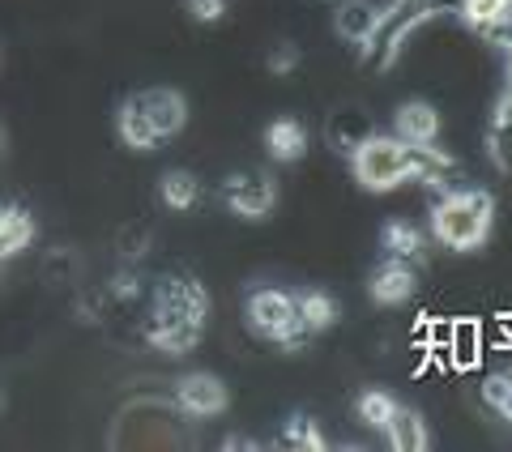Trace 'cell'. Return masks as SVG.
Listing matches in <instances>:
<instances>
[{"instance_id": "1", "label": "cell", "mask_w": 512, "mask_h": 452, "mask_svg": "<svg viewBox=\"0 0 512 452\" xmlns=\"http://www.w3.org/2000/svg\"><path fill=\"white\" fill-rule=\"evenodd\" d=\"M205 316H210V295L192 278H167L154 295V312L146 325V342L163 354H188L201 342Z\"/></svg>"}, {"instance_id": "2", "label": "cell", "mask_w": 512, "mask_h": 452, "mask_svg": "<svg viewBox=\"0 0 512 452\" xmlns=\"http://www.w3.org/2000/svg\"><path fill=\"white\" fill-rule=\"evenodd\" d=\"M184 124H188L184 94L171 86H154V90H137L133 99L120 103L116 133L128 150H154V145L171 141Z\"/></svg>"}, {"instance_id": "3", "label": "cell", "mask_w": 512, "mask_h": 452, "mask_svg": "<svg viewBox=\"0 0 512 452\" xmlns=\"http://www.w3.org/2000/svg\"><path fill=\"white\" fill-rule=\"evenodd\" d=\"M495 222V201L483 188H444L431 209V235L448 252H474L487 244Z\"/></svg>"}, {"instance_id": "4", "label": "cell", "mask_w": 512, "mask_h": 452, "mask_svg": "<svg viewBox=\"0 0 512 452\" xmlns=\"http://www.w3.org/2000/svg\"><path fill=\"white\" fill-rule=\"evenodd\" d=\"M453 0H389V9H380V26H376V39H372V52H376V69H389L402 52V43L419 30L427 18L444 13Z\"/></svg>"}, {"instance_id": "5", "label": "cell", "mask_w": 512, "mask_h": 452, "mask_svg": "<svg viewBox=\"0 0 512 452\" xmlns=\"http://www.w3.org/2000/svg\"><path fill=\"white\" fill-rule=\"evenodd\" d=\"M248 325L278 346H299L308 337V325L299 316V299L282 295V290H256L248 299Z\"/></svg>"}, {"instance_id": "6", "label": "cell", "mask_w": 512, "mask_h": 452, "mask_svg": "<svg viewBox=\"0 0 512 452\" xmlns=\"http://www.w3.org/2000/svg\"><path fill=\"white\" fill-rule=\"evenodd\" d=\"M227 205L244 222H261L278 209V180L269 171H239L227 180Z\"/></svg>"}, {"instance_id": "7", "label": "cell", "mask_w": 512, "mask_h": 452, "mask_svg": "<svg viewBox=\"0 0 512 452\" xmlns=\"http://www.w3.org/2000/svg\"><path fill=\"white\" fill-rule=\"evenodd\" d=\"M175 406L192 418H214L231 406V393L218 376H210V371H188V376L175 384Z\"/></svg>"}, {"instance_id": "8", "label": "cell", "mask_w": 512, "mask_h": 452, "mask_svg": "<svg viewBox=\"0 0 512 452\" xmlns=\"http://www.w3.org/2000/svg\"><path fill=\"white\" fill-rule=\"evenodd\" d=\"M414 290H419V278H414V265L410 261H384L372 282H367V295H372V303H380V308H397V303H406Z\"/></svg>"}, {"instance_id": "9", "label": "cell", "mask_w": 512, "mask_h": 452, "mask_svg": "<svg viewBox=\"0 0 512 452\" xmlns=\"http://www.w3.org/2000/svg\"><path fill=\"white\" fill-rule=\"evenodd\" d=\"M393 137H402L406 145H436V137H440L436 107L423 103V99L402 103L397 107V116H393Z\"/></svg>"}, {"instance_id": "10", "label": "cell", "mask_w": 512, "mask_h": 452, "mask_svg": "<svg viewBox=\"0 0 512 452\" xmlns=\"http://www.w3.org/2000/svg\"><path fill=\"white\" fill-rule=\"evenodd\" d=\"M376 26H380V9L372 5V0H346V5L333 13V30H338L346 43H355L359 52L372 47Z\"/></svg>"}, {"instance_id": "11", "label": "cell", "mask_w": 512, "mask_h": 452, "mask_svg": "<svg viewBox=\"0 0 512 452\" xmlns=\"http://www.w3.org/2000/svg\"><path fill=\"white\" fill-rule=\"evenodd\" d=\"M39 226L30 218L26 205H0V256H22L30 244H35Z\"/></svg>"}, {"instance_id": "12", "label": "cell", "mask_w": 512, "mask_h": 452, "mask_svg": "<svg viewBox=\"0 0 512 452\" xmlns=\"http://www.w3.org/2000/svg\"><path fill=\"white\" fill-rule=\"evenodd\" d=\"M483 354H487L483 329H478L474 320H457V325H448V342H444L440 359H448V363L461 367V371H470V367L483 363Z\"/></svg>"}, {"instance_id": "13", "label": "cell", "mask_w": 512, "mask_h": 452, "mask_svg": "<svg viewBox=\"0 0 512 452\" xmlns=\"http://www.w3.org/2000/svg\"><path fill=\"white\" fill-rule=\"evenodd\" d=\"M384 435H389V448L393 452H423L431 444V431L423 423V414L419 410H406V406L393 410V418L384 423Z\"/></svg>"}, {"instance_id": "14", "label": "cell", "mask_w": 512, "mask_h": 452, "mask_svg": "<svg viewBox=\"0 0 512 452\" xmlns=\"http://www.w3.org/2000/svg\"><path fill=\"white\" fill-rule=\"evenodd\" d=\"M265 150L278 158V163H299L303 154H308V128H303L299 120L282 116L265 128Z\"/></svg>"}, {"instance_id": "15", "label": "cell", "mask_w": 512, "mask_h": 452, "mask_svg": "<svg viewBox=\"0 0 512 452\" xmlns=\"http://www.w3.org/2000/svg\"><path fill=\"white\" fill-rule=\"evenodd\" d=\"M367 137H376L372 133V116L359 111V107H342L338 116L329 120V141L338 145V150H346V154H355Z\"/></svg>"}, {"instance_id": "16", "label": "cell", "mask_w": 512, "mask_h": 452, "mask_svg": "<svg viewBox=\"0 0 512 452\" xmlns=\"http://www.w3.org/2000/svg\"><path fill=\"white\" fill-rule=\"evenodd\" d=\"M384 252L393 256V261H423V231L414 222H402V218H393L389 226H384Z\"/></svg>"}, {"instance_id": "17", "label": "cell", "mask_w": 512, "mask_h": 452, "mask_svg": "<svg viewBox=\"0 0 512 452\" xmlns=\"http://www.w3.org/2000/svg\"><path fill=\"white\" fill-rule=\"evenodd\" d=\"M299 316H303V325H308V333H325V329L338 325V303H333L325 290H303Z\"/></svg>"}, {"instance_id": "18", "label": "cell", "mask_w": 512, "mask_h": 452, "mask_svg": "<svg viewBox=\"0 0 512 452\" xmlns=\"http://www.w3.org/2000/svg\"><path fill=\"white\" fill-rule=\"evenodd\" d=\"M491 158L500 167H512V86L504 90L500 107H495V124H491Z\"/></svg>"}, {"instance_id": "19", "label": "cell", "mask_w": 512, "mask_h": 452, "mask_svg": "<svg viewBox=\"0 0 512 452\" xmlns=\"http://www.w3.org/2000/svg\"><path fill=\"white\" fill-rule=\"evenodd\" d=\"M158 192H163L167 209H192L197 197H201V184H197V175L192 171H167L163 184H158Z\"/></svg>"}, {"instance_id": "20", "label": "cell", "mask_w": 512, "mask_h": 452, "mask_svg": "<svg viewBox=\"0 0 512 452\" xmlns=\"http://www.w3.org/2000/svg\"><path fill=\"white\" fill-rule=\"evenodd\" d=\"M278 448H291V452H316V448H325V435L316 431V423H312L308 414H295L291 423H286Z\"/></svg>"}, {"instance_id": "21", "label": "cell", "mask_w": 512, "mask_h": 452, "mask_svg": "<svg viewBox=\"0 0 512 452\" xmlns=\"http://www.w3.org/2000/svg\"><path fill=\"white\" fill-rule=\"evenodd\" d=\"M466 18L478 30H500L512 18V0H466Z\"/></svg>"}, {"instance_id": "22", "label": "cell", "mask_w": 512, "mask_h": 452, "mask_svg": "<svg viewBox=\"0 0 512 452\" xmlns=\"http://www.w3.org/2000/svg\"><path fill=\"white\" fill-rule=\"evenodd\" d=\"M393 410H397V401L389 393H380V389L359 397V418H363L367 427H376V431H384V423L393 418Z\"/></svg>"}, {"instance_id": "23", "label": "cell", "mask_w": 512, "mask_h": 452, "mask_svg": "<svg viewBox=\"0 0 512 452\" xmlns=\"http://www.w3.org/2000/svg\"><path fill=\"white\" fill-rule=\"evenodd\" d=\"M483 401L504 418V423H512V376H487L483 380Z\"/></svg>"}, {"instance_id": "24", "label": "cell", "mask_w": 512, "mask_h": 452, "mask_svg": "<svg viewBox=\"0 0 512 452\" xmlns=\"http://www.w3.org/2000/svg\"><path fill=\"white\" fill-rule=\"evenodd\" d=\"M478 329H483V346H495V350L512 346V316H500L495 325H478Z\"/></svg>"}, {"instance_id": "25", "label": "cell", "mask_w": 512, "mask_h": 452, "mask_svg": "<svg viewBox=\"0 0 512 452\" xmlns=\"http://www.w3.org/2000/svg\"><path fill=\"white\" fill-rule=\"evenodd\" d=\"M295 64H299V47L295 43H278L274 52H269V73L282 77V73H291Z\"/></svg>"}, {"instance_id": "26", "label": "cell", "mask_w": 512, "mask_h": 452, "mask_svg": "<svg viewBox=\"0 0 512 452\" xmlns=\"http://www.w3.org/2000/svg\"><path fill=\"white\" fill-rule=\"evenodd\" d=\"M184 9L197 22H218L222 13H227V0H184Z\"/></svg>"}, {"instance_id": "27", "label": "cell", "mask_w": 512, "mask_h": 452, "mask_svg": "<svg viewBox=\"0 0 512 452\" xmlns=\"http://www.w3.org/2000/svg\"><path fill=\"white\" fill-rule=\"evenodd\" d=\"M222 448H256V440H227Z\"/></svg>"}, {"instance_id": "28", "label": "cell", "mask_w": 512, "mask_h": 452, "mask_svg": "<svg viewBox=\"0 0 512 452\" xmlns=\"http://www.w3.org/2000/svg\"><path fill=\"white\" fill-rule=\"evenodd\" d=\"M0 273H5V256H0Z\"/></svg>"}, {"instance_id": "29", "label": "cell", "mask_w": 512, "mask_h": 452, "mask_svg": "<svg viewBox=\"0 0 512 452\" xmlns=\"http://www.w3.org/2000/svg\"><path fill=\"white\" fill-rule=\"evenodd\" d=\"M0 145H5V133H0Z\"/></svg>"}]
</instances>
